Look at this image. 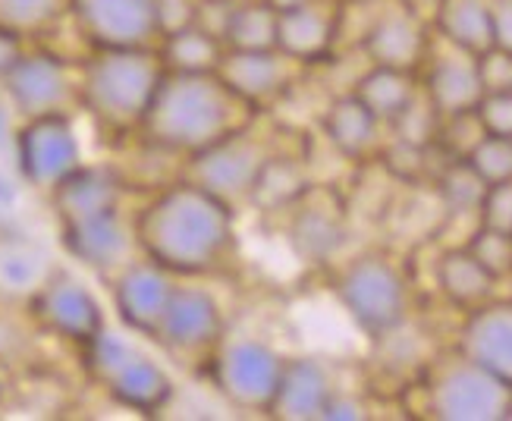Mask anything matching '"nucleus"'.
Masks as SVG:
<instances>
[{"mask_svg": "<svg viewBox=\"0 0 512 421\" xmlns=\"http://www.w3.org/2000/svg\"><path fill=\"white\" fill-rule=\"evenodd\" d=\"M346 299L362 321L384 327L399 312V286L384 268H362L346 283Z\"/></svg>", "mask_w": 512, "mask_h": 421, "instance_id": "1", "label": "nucleus"}, {"mask_svg": "<svg viewBox=\"0 0 512 421\" xmlns=\"http://www.w3.org/2000/svg\"><path fill=\"white\" fill-rule=\"evenodd\" d=\"M227 378H230V384L239 393H246L249 400H252V396H264V393L274 390L271 387L274 384V365H271V359H267L261 349L239 346L230 356Z\"/></svg>", "mask_w": 512, "mask_h": 421, "instance_id": "2", "label": "nucleus"}, {"mask_svg": "<svg viewBox=\"0 0 512 421\" xmlns=\"http://www.w3.org/2000/svg\"><path fill=\"white\" fill-rule=\"evenodd\" d=\"M170 315L183 318V324H176V340L183 343H202L208 340V330L214 327V308L205 296H192L183 293V299L170 308Z\"/></svg>", "mask_w": 512, "mask_h": 421, "instance_id": "3", "label": "nucleus"}, {"mask_svg": "<svg viewBox=\"0 0 512 421\" xmlns=\"http://www.w3.org/2000/svg\"><path fill=\"white\" fill-rule=\"evenodd\" d=\"M503 327H506V337L509 340H503L497 324L491 321V324L481 330L478 343H481V356L487 359L484 365H497L500 371H512V318H503Z\"/></svg>", "mask_w": 512, "mask_h": 421, "instance_id": "4", "label": "nucleus"}]
</instances>
